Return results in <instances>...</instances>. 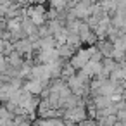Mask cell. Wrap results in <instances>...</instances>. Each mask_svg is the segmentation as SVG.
Returning <instances> with one entry per match:
<instances>
[{"label":"cell","instance_id":"1","mask_svg":"<svg viewBox=\"0 0 126 126\" xmlns=\"http://www.w3.org/2000/svg\"><path fill=\"white\" fill-rule=\"evenodd\" d=\"M5 48V43H4V40L2 38H0V55H2V50Z\"/></svg>","mask_w":126,"mask_h":126}]
</instances>
